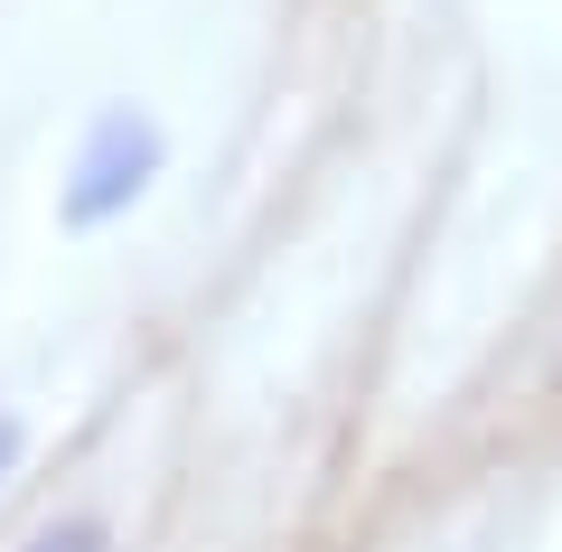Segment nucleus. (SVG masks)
<instances>
[{
  "label": "nucleus",
  "instance_id": "7ed1b4c3",
  "mask_svg": "<svg viewBox=\"0 0 562 552\" xmlns=\"http://www.w3.org/2000/svg\"><path fill=\"white\" fill-rule=\"evenodd\" d=\"M20 450H29V431H20V421H10V413H0V477L20 469Z\"/></svg>",
  "mask_w": 562,
  "mask_h": 552
},
{
  "label": "nucleus",
  "instance_id": "f257e3e1",
  "mask_svg": "<svg viewBox=\"0 0 562 552\" xmlns=\"http://www.w3.org/2000/svg\"><path fill=\"white\" fill-rule=\"evenodd\" d=\"M150 178H160V132L140 113H103L76 159V188H66V225H113Z\"/></svg>",
  "mask_w": 562,
  "mask_h": 552
},
{
  "label": "nucleus",
  "instance_id": "f03ea898",
  "mask_svg": "<svg viewBox=\"0 0 562 552\" xmlns=\"http://www.w3.org/2000/svg\"><path fill=\"white\" fill-rule=\"evenodd\" d=\"M29 552H103V525H85V515H76V525H47Z\"/></svg>",
  "mask_w": 562,
  "mask_h": 552
}]
</instances>
